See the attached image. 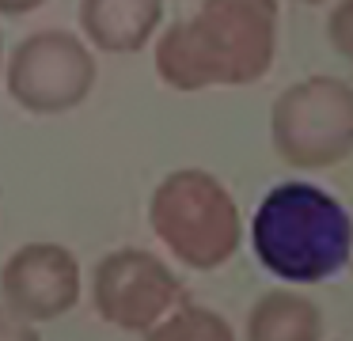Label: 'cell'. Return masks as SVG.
Segmentation results:
<instances>
[{"instance_id":"obj_1","label":"cell","mask_w":353,"mask_h":341,"mask_svg":"<svg viewBox=\"0 0 353 341\" xmlns=\"http://www.w3.org/2000/svg\"><path fill=\"white\" fill-rule=\"evenodd\" d=\"M277 53V0H201L190 19L171 23L152 53L171 91L247 87Z\"/></svg>"},{"instance_id":"obj_2","label":"cell","mask_w":353,"mask_h":341,"mask_svg":"<svg viewBox=\"0 0 353 341\" xmlns=\"http://www.w3.org/2000/svg\"><path fill=\"white\" fill-rule=\"evenodd\" d=\"M262 269L285 285H319L353 262V216L315 182H277L251 216Z\"/></svg>"},{"instance_id":"obj_3","label":"cell","mask_w":353,"mask_h":341,"mask_svg":"<svg viewBox=\"0 0 353 341\" xmlns=\"http://www.w3.org/2000/svg\"><path fill=\"white\" fill-rule=\"evenodd\" d=\"M156 239L190 269H221L243 239V220L228 186L205 167H175L148 197Z\"/></svg>"},{"instance_id":"obj_4","label":"cell","mask_w":353,"mask_h":341,"mask_svg":"<svg viewBox=\"0 0 353 341\" xmlns=\"http://www.w3.org/2000/svg\"><path fill=\"white\" fill-rule=\"evenodd\" d=\"M274 152L296 171H327L353 152V87L334 76L296 80L270 110Z\"/></svg>"},{"instance_id":"obj_5","label":"cell","mask_w":353,"mask_h":341,"mask_svg":"<svg viewBox=\"0 0 353 341\" xmlns=\"http://www.w3.org/2000/svg\"><path fill=\"white\" fill-rule=\"evenodd\" d=\"M95 53L80 34L46 27L27 34L8 53L4 87L27 114H69L95 87Z\"/></svg>"},{"instance_id":"obj_6","label":"cell","mask_w":353,"mask_h":341,"mask_svg":"<svg viewBox=\"0 0 353 341\" xmlns=\"http://www.w3.org/2000/svg\"><path fill=\"white\" fill-rule=\"evenodd\" d=\"M92 300L99 318L130 333H152L183 303L179 277L156 254L122 247L99 258L92 273Z\"/></svg>"},{"instance_id":"obj_7","label":"cell","mask_w":353,"mask_h":341,"mask_svg":"<svg viewBox=\"0 0 353 341\" xmlns=\"http://www.w3.org/2000/svg\"><path fill=\"white\" fill-rule=\"evenodd\" d=\"M0 300L23 322H50L80 300V262L61 242H23L0 269Z\"/></svg>"},{"instance_id":"obj_8","label":"cell","mask_w":353,"mask_h":341,"mask_svg":"<svg viewBox=\"0 0 353 341\" xmlns=\"http://www.w3.org/2000/svg\"><path fill=\"white\" fill-rule=\"evenodd\" d=\"M163 23V0H80V30L103 53H137Z\"/></svg>"},{"instance_id":"obj_9","label":"cell","mask_w":353,"mask_h":341,"mask_svg":"<svg viewBox=\"0 0 353 341\" xmlns=\"http://www.w3.org/2000/svg\"><path fill=\"white\" fill-rule=\"evenodd\" d=\"M323 311L307 296L277 288L266 292L247 315V341H319Z\"/></svg>"},{"instance_id":"obj_10","label":"cell","mask_w":353,"mask_h":341,"mask_svg":"<svg viewBox=\"0 0 353 341\" xmlns=\"http://www.w3.org/2000/svg\"><path fill=\"white\" fill-rule=\"evenodd\" d=\"M148 341H236L232 338V326L224 322L216 311L209 307H179L175 315H168Z\"/></svg>"},{"instance_id":"obj_11","label":"cell","mask_w":353,"mask_h":341,"mask_svg":"<svg viewBox=\"0 0 353 341\" xmlns=\"http://www.w3.org/2000/svg\"><path fill=\"white\" fill-rule=\"evenodd\" d=\"M327 38L342 57L353 61V0H338L327 15Z\"/></svg>"},{"instance_id":"obj_12","label":"cell","mask_w":353,"mask_h":341,"mask_svg":"<svg viewBox=\"0 0 353 341\" xmlns=\"http://www.w3.org/2000/svg\"><path fill=\"white\" fill-rule=\"evenodd\" d=\"M0 341H42V338L31 322H23V318H16L12 311L0 307Z\"/></svg>"},{"instance_id":"obj_13","label":"cell","mask_w":353,"mask_h":341,"mask_svg":"<svg viewBox=\"0 0 353 341\" xmlns=\"http://www.w3.org/2000/svg\"><path fill=\"white\" fill-rule=\"evenodd\" d=\"M46 0H0V15H31Z\"/></svg>"},{"instance_id":"obj_14","label":"cell","mask_w":353,"mask_h":341,"mask_svg":"<svg viewBox=\"0 0 353 341\" xmlns=\"http://www.w3.org/2000/svg\"><path fill=\"white\" fill-rule=\"evenodd\" d=\"M4 68H8V57H4V34H0V83H4Z\"/></svg>"},{"instance_id":"obj_15","label":"cell","mask_w":353,"mask_h":341,"mask_svg":"<svg viewBox=\"0 0 353 341\" xmlns=\"http://www.w3.org/2000/svg\"><path fill=\"white\" fill-rule=\"evenodd\" d=\"M300 4H323V0H300Z\"/></svg>"},{"instance_id":"obj_16","label":"cell","mask_w":353,"mask_h":341,"mask_svg":"<svg viewBox=\"0 0 353 341\" xmlns=\"http://www.w3.org/2000/svg\"><path fill=\"white\" fill-rule=\"evenodd\" d=\"M350 265H353V262H350Z\"/></svg>"}]
</instances>
